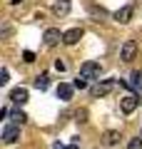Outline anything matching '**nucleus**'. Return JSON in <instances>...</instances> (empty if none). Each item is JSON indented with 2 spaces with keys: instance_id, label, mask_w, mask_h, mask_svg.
Here are the masks:
<instances>
[{
  "instance_id": "1",
  "label": "nucleus",
  "mask_w": 142,
  "mask_h": 149,
  "mask_svg": "<svg viewBox=\"0 0 142 149\" xmlns=\"http://www.w3.org/2000/svg\"><path fill=\"white\" fill-rule=\"evenodd\" d=\"M80 74H82L85 80H97V77L102 74V65L95 62V60H87V62L80 65Z\"/></svg>"
},
{
  "instance_id": "2",
  "label": "nucleus",
  "mask_w": 142,
  "mask_h": 149,
  "mask_svg": "<svg viewBox=\"0 0 142 149\" xmlns=\"http://www.w3.org/2000/svg\"><path fill=\"white\" fill-rule=\"evenodd\" d=\"M135 55H137V42H135V40H125L122 47H120V60H122V62H132Z\"/></svg>"
},
{
  "instance_id": "3",
  "label": "nucleus",
  "mask_w": 142,
  "mask_h": 149,
  "mask_svg": "<svg viewBox=\"0 0 142 149\" xmlns=\"http://www.w3.org/2000/svg\"><path fill=\"white\" fill-rule=\"evenodd\" d=\"M65 37V32H60L58 27H47L45 32H42V40H45V45L47 47H53V45H58L60 40Z\"/></svg>"
},
{
  "instance_id": "4",
  "label": "nucleus",
  "mask_w": 142,
  "mask_h": 149,
  "mask_svg": "<svg viewBox=\"0 0 142 149\" xmlns=\"http://www.w3.org/2000/svg\"><path fill=\"white\" fill-rule=\"evenodd\" d=\"M112 85H115V80H105V82H97V85H92V87H90V95H92V97H105V95H110Z\"/></svg>"
},
{
  "instance_id": "5",
  "label": "nucleus",
  "mask_w": 142,
  "mask_h": 149,
  "mask_svg": "<svg viewBox=\"0 0 142 149\" xmlns=\"http://www.w3.org/2000/svg\"><path fill=\"white\" fill-rule=\"evenodd\" d=\"M137 104H140V97H137V95H125L120 100V107H122L125 114H132V112L137 109Z\"/></svg>"
},
{
  "instance_id": "6",
  "label": "nucleus",
  "mask_w": 142,
  "mask_h": 149,
  "mask_svg": "<svg viewBox=\"0 0 142 149\" xmlns=\"http://www.w3.org/2000/svg\"><path fill=\"white\" fill-rule=\"evenodd\" d=\"M18 139H20V127H18V124H8V127L3 129V142L5 144H15Z\"/></svg>"
},
{
  "instance_id": "7",
  "label": "nucleus",
  "mask_w": 142,
  "mask_h": 149,
  "mask_svg": "<svg viewBox=\"0 0 142 149\" xmlns=\"http://www.w3.org/2000/svg\"><path fill=\"white\" fill-rule=\"evenodd\" d=\"M82 35H85V30H82V27H72V30H67V32H65L63 42H65V45H77L80 40H82Z\"/></svg>"
},
{
  "instance_id": "8",
  "label": "nucleus",
  "mask_w": 142,
  "mask_h": 149,
  "mask_svg": "<svg viewBox=\"0 0 142 149\" xmlns=\"http://www.w3.org/2000/svg\"><path fill=\"white\" fill-rule=\"evenodd\" d=\"M72 92H75L72 85H67V82H60V85H58V100L70 102V100H72Z\"/></svg>"
},
{
  "instance_id": "9",
  "label": "nucleus",
  "mask_w": 142,
  "mask_h": 149,
  "mask_svg": "<svg viewBox=\"0 0 142 149\" xmlns=\"http://www.w3.org/2000/svg\"><path fill=\"white\" fill-rule=\"evenodd\" d=\"M70 8H72V3H70V0H55V3H53V13H55L58 17L67 15Z\"/></svg>"
},
{
  "instance_id": "10",
  "label": "nucleus",
  "mask_w": 142,
  "mask_h": 149,
  "mask_svg": "<svg viewBox=\"0 0 142 149\" xmlns=\"http://www.w3.org/2000/svg\"><path fill=\"white\" fill-rule=\"evenodd\" d=\"M10 102L13 104H25L27 102V90L25 87H15V90L10 92Z\"/></svg>"
},
{
  "instance_id": "11",
  "label": "nucleus",
  "mask_w": 142,
  "mask_h": 149,
  "mask_svg": "<svg viewBox=\"0 0 142 149\" xmlns=\"http://www.w3.org/2000/svg\"><path fill=\"white\" fill-rule=\"evenodd\" d=\"M132 13H135V8H132V5H125V8H120V10H117V13H115L112 17H115L117 22H130Z\"/></svg>"
},
{
  "instance_id": "12",
  "label": "nucleus",
  "mask_w": 142,
  "mask_h": 149,
  "mask_svg": "<svg viewBox=\"0 0 142 149\" xmlns=\"http://www.w3.org/2000/svg\"><path fill=\"white\" fill-rule=\"evenodd\" d=\"M117 142H120V132H117V129H107V132L102 134V144H105V147H115Z\"/></svg>"
},
{
  "instance_id": "13",
  "label": "nucleus",
  "mask_w": 142,
  "mask_h": 149,
  "mask_svg": "<svg viewBox=\"0 0 142 149\" xmlns=\"http://www.w3.org/2000/svg\"><path fill=\"white\" fill-rule=\"evenodd\" d=\"M32 87H35V90H47V87H50V74L47 72H42V74H37L35 80H32Z\"/></svg>"
},
{
  "instance_id": "14",
  "label": "nucleus",
  "mask_w": 142,
  "mask_h": 149,
  "mask_svg": "<svg viewBox=\"0 0 142 149\" xmlns=\"http://www.w3.org/2000/svg\"><path fill=\"white\" fill-rule=\"evenodd\" d=\"M130 87H135V90L142 92V72H140V70L130 74Z\"/></svg>"
},
{
  "instance_id": "15",
  "label": "nucleus",
  "mask_w": 142,
  "mask_h": 149,
  "mask_svg": "<svg viewBox=\"0 0 142 149\" xmlns=\"http://www.w3.org/2000/svg\"><path fill=\"white\" fill-rule=\"evenodd\" d=\"M72 87H75V90H85V87H87V80H85L82 74H77V77H75V82H72Z\"/></svg>"
},
{
  "instance_id": "16",
  "label": "nucleus",
  "mask_w": 142,
  "mask_h": 149,
  "mask_svg": "<svg viewBox=\"0 0 142 149\" xmlns=\"http://www.w3.org/2000/svg\"><path fill=\"white\" fill-rule=\"evenodd\" d=\"M90 13H92V15H97V17H105V15H107L105 8H97V5H90Z\"/></svg>"
},
{
  "instance_id": "17",
  "label": "nucleus",
  "mask_w": 142,
  "mask_h": 149,
  "mask_svg": "<svg viewBox=\"0 0 142 149\" xmlns=\"http://www.w3.org/2000/svg\"><path fill=\"white\" fill-rule=\"evenodd\" d=\"M127 149H142V137H135V139H130Z\"/></svg>"
},
{
  "instance_id": "18",
  "label": "nucleus",
  "mask_w": 142,
  "mask_h": 149,
  "mask_svg": "<svg viewBox=\"0 0 142 149\" xmlns=\"http://www.w3.org/2000/svg\"><path fill=\"white\" fill-rule=\"evenodd\" d=\"M22 62H35V52H30V50H25V52H22Z\"/></svg>"
},
{
  "instance_id": "19",
  "label": "nucleus",
  "mask_w": 142,
  "mask_h": 149,
  "mask_svg": "<svg viewBox=\"0 0 142 149\" xmlns=\"http://www.w3.org/2000/svg\"><path fill=\"white\" fill-rule=\"evenodd\" d=\"M13 119H15V124H25V122H27V117L22 114V112H15V114H13Z\"/></svg>"
},
{
  "instance_id": "20",
  "label": "nucleus",
  "mask_w": 142,
  "mask_h": 149,
  "mask_svg": "<svg viewBox=\"0 0 142 149\" xmlns=\"http://www.w3.org/2000/svg\"><path fill=\"white\" fill-rule=\"evenodd\" d=\"M75 117H77V122H80V124H82V122H87V119H85V117H87V112H85V109H80V112H77V114H75Z\"/></svg>"
},
{
  "instance_id": "21",
  "label": "nucleus",
  "mask_w": 142,
  "mask_h": 149,
  "mask_svg": "<svg viewBox=\"0 0 142 149\" xmlns=\"http://www.w3.org/2000/svg\"><path fill=\"white\" fill-rule=\"evenodd\" d=\"M65 67H67V65H65L63 60H55V70H58V72H65Z\"/></svg>"
},
{
  "instance_id": "22",
  "label": "nucleus",
  "mask_w": 142,
  "mask_h": 149,
  "mask_svg": "<svg viewBox=\"0 0 142 149\" xmlns=\"http://www.w3.org/2000/svg\"><path fill=\"white\" fill-rule=\"evenodd\" d=\"M0 85H8V70H3V72H0Z\"/></svg>"
},
{
  "instance_id": "23",
  "label": "nucleus",
  "mask_w": 142,
  "mask_h": 149,
  "mask_svg": "<svg viewBox=\"0 0 142 149\" xmlns=\"http://www.w3.org/2000/svg\"><path fill=\"white\" fill-rule=\"evenodd\" d=\"M65 149H77V139H75L72 144H67V147H65Z\"/></svg>"
},
{
  "instance_id": "24",
  "label": "nucleus",
  "mask_w": 142,
  "mask_h": 149,
  "mask_svg": "<svg viewBox=\"0 0 142 149\" xmlns=\"http://www.w3.org/2000/svg\"><path fill=\"white\" fill-rule=\"evenodd\" d=\"M10 3H13V5H20V3H22V0H10Z\"/></svg>"
},
{
  "instance_id": "25",
  "label": "nucleus",
  "mask_w": 142,
  "mask_h": 149,
  "mask_svg": "<svg viewBox=\"0 0 142 149\" xmlns=\"http://www.w3.org/2000/svg\"><path fill=\"white\" fill-rule=\"evenodd\" d=\"M140 132H142V129H140Z\"/></svg>"
}]
</instances>
